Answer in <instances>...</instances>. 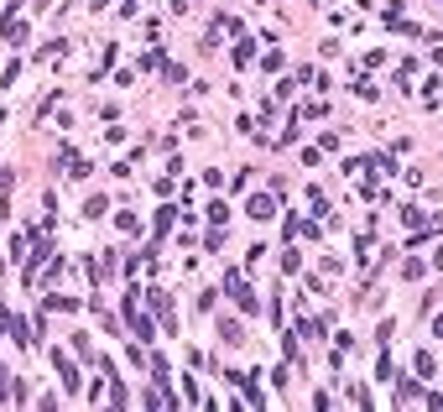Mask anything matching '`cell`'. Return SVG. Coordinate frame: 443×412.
Masks as SVG:
<instances>
[{
    "instance_id": "cell-1",
    "label": "cell",
    "mask_w": 443,
    "mask_h": 412,
    "mask_svg": "<svg viewBox=\"0 0 443 412\" xmlns=\"http://www.w3.org/2000/svg\"><path fill=\"white\" fill-rule=\"evenodd\" d=\"M245 214H250L256 224H271V219L282 214V199H277V193H256V199L245 204Z\"/></svg>"
},
{
    "instance_id": "cell-2",
    "label": "cell",
    "mask_w": 443,
    "mask_h": 412,
    "mask_svg": "<svg viewBox=\"0 0 443 412\" xmlns=\"http://www.w3.org/2000/svg\"><path fill=\"white\" fill-rule=\"evenodd\" d=\"M224 293L240 303V313H256V293H250V282H245L240 271H230V277H224Z\"/></svg>"
},
{
    "instance_id": "cell-3",
    "label": "cell",
    "mask_w": 443,
    "mask_h": 412,
    "mask_svg": "<svg viewBox=\"0 0 443 412\" xmlns=\"http://www.w3.org/2000/svg\"><path fill=\"white\" fill-rule=\"evenodd\" d=\"M219 344H235V350L245 344V324L240 318H219Z\"/></svg>"
},
{
    "instance_id": "cell-4",
    "label": "cell",
    "mask_w": 443,
    "mask_h": 412,
    "mask_svg": "<svg viewBox=\"0 0 443 412\" xmlns=\"http://www.w3.org/2000/svg\"><path fill=\"white\" fill-rule=\"evenodd\" d=\"M402 402H428V391L417 386V381H407V376H397V407Z\"/></svg>"
},
{
    "instance_id": "cell-5",
    "label": "cell",
    "mask_w": 443,
    "mask_h": 412,
    "mask_svg": "<svg viewBox=\"0 0 443 412\" xmlns=\"http://www.w3.org/2000/svg\"><path fill=\"white\" fill-rule=\"evenodd\" d=\"M412 365H417V381H433V376H438V360H433V350H417V355H412Z\"/></svg>"
},
{
    "instance_id": "cell-6",
    "label": "cell",
    "mask_w": 443,
    "mask_h": 412,
    "mask_svg": "<svg viewBox=\"0 0 443 412\" xmlns=\"http://www.w3.org/2000/svg\"><path fill=\"white\" fill-rule=\"evenodd\" d=\"M350 95H355V99H375V95H381V89H375V84L365 79V73H355V84H350Z\"/></svg>"
},
{
    "instance_id": "cell-7",
    "label": "cell",
    "mask_w": 443,
    "mask_h": 412,
    "mask_svg": "<svg viewBox=\"0 0 443 412\" xmlns=\"http://www.w3.org/2000/svg\"><path fill=\"white\" fill-rule=\"evenodd\" d=\"M375 381H397V360L381 350V360H375Z\"/></svg>"
},
{
    "instance_id": "cell-8",
    "label": "cell",
    "mask_w": 443,
    "mask_h": 412,
    "mask_svg": "<svg viewBox=\"0 0 443 412\" xmlns=\"http://www.w3.org/2000/svg\"><path fill=\"white\" fill-rule=\"evenodd\" d=\"M297 115H303V120H324L328 105H324V99H308V105H297Z\"/></svg>"
},
{
    "instance_id": "cell-9",
    "label": "cell",
    "mask_w": 443,
    "mask_h": 412,
    "mask_svg": "<svg viewBox=\"0 0 443 412\" xmlns=\"http://www.w3.org/2000/svg\"><path fill=\"white\" fill-rule=\"evenodd\" d=\"M204 209H209V224H224V219H230V204H224V199H209Z\"/></svg>"
},
{
    "instance_id": "cell-10",
    "label": "cell",
    "mask_w": 443,
    "mask_h": 412,
    "mask_svg": "<svg viewBox=\"0 0 443 412\" xmlns=\"http://www.w3.org/2000/svg\"><path fill=\"white\" fill-rule=\"evenodd\" d=\"M214 303H219V293H214V287H204V293H199V297H193V308H199V313H209V308H214Z\"/></svg>"
},
{
    "instance_id": "cell-11",
    "label": "cell",
    "mask_w": 443,
    "mask_h": 412,
    "mask_svg": "<svg viewBox=\"0 0 443 412\" xmlns=\"http://www.w3.org/2000/svg\"><path fill=\"white\" fill-rule=\"evenodd\" d=\"M391 334H397V318H381V329H375V344H391Z\"/></svg>"
},
{
    "instance_id": "cell-12",
    "label": "cell",
    "mask_w": 443,
    "mask_h": 412,
    "mask_svg": "<svg viewBox=\"0 0 443 412\" xmlns=\"http://www.w3.org/2000/svg\"><path fill=\"white\" fill-rule=\"evenodd\" d=\"M282 63H287V58H282V48H271V52H266V58H261V68H266V73H277V68H282Z\"/></svg>"
},
{
    "instance_id": "cell-13",
    "label": "cell",
    "mask_w": 443,
    "mask_h": 412,
    "mask_svg": "<svg viewBox=\"0 0 443 412\" xmlns=\"http://www.w3.org/2000/svg\"><path fill=\"white\" fill-rule=\"evenodd\" d=\"M422 271H428V266H422V261H402V277H407V282H417Z\"/></svg>"
},
{
    "instance_id": "cell-14",
    "label": "cell",
    "mask_w": 443,
    "mask_h": 412,
    "mask_svg": "<svg viewBox=\"0 0 443 412\" xmlns=\"http://www.w3.org/2000/svg\"><path fill=\"white\" fill-rule=\"evenodd\" d=\"M83 214H89V219H99V214H110V204H105V199H89V204H83Z\"/></svg>"
},
{
    "instance_id": "cell-15",
    "label": "cell",
    "mask_w": 443,
    "mask_h": 412,
    "mask_svg": "<svg viewBox=\"0 0 443 412\" xmlns=\"http://www.w3.org/2000/svg\"><path fill=\"white\" fill-rule=\"evenodd\" d=\"M402 224H422V209H417V204H402Z\"/></svg>"
},
{
    "instance_id": "cell-16",
    "label": "cell",
    "mask_w": 443,
    "mask_h": 412,
    "mask_svg": "<svg viewBox=\"0 0 443 412\" xmlns=\"http://www.w3.org/2000/svg\"><path fill=\"white\" fill-rule=\"evenodd\" d=\"M433 271H443V246H438V251H433Z\"/></svg>"
},
{
    "instance_id": "cell-17",
    "label": "cell",
    "mask_w": 443,
    "mask_h": 412,
    "mask_svg": "<svg viewBox=\"0 0 443 412\" xmlns=\"http://www.w3.org/2000/svg\"><path fill=\"white\" fill-rule=\"evenodd\" d=\"M433 340H443V318H433Z\"/></svg>"
}]
</instances>
